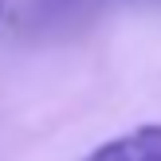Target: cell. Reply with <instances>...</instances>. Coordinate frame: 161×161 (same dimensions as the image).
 <instances>
[{"label": "cell", "instance_id": "cell-2", "mask_svg": "<svg viewBox=\"0 0 161 161\" xmlns=\"http://www.w3.org/2000/svg\"><path fill=\"white\" fill-rule=\"evenodd\" d=\"M83 161H161V122H149V126L98 142Z\"/></svg>", "mask_w": 161, "mask_h": 161}, {"label": "cell", "instance_id": "cell-1", "mask_svg": "<svg viewBox=\"0 0 161 161\" xmlns=\"http://www.w3.org/2000/svg\"><path fill=\"white\" fill-rule=\"evenodd\" d=\"M102 0H28L20 12V24L36 36H55V31L79 28L83 20H91V12Z\"/></svg>", "mask_w": 161, "mask_h": 161}, {"label": "cell", "instance_id": "cell-3", "mask_svg": "<svg viewBox=\"0 0 161 161\" xmlns=\"http://www.w3.org/2000/svg\"><path fill=\"white\" fill-rule=\"evenodd\" d=\"M0 8H4V0H0Z\"/></svg>", "mask_w": 161, "mask_h": 161}]
</instances>
